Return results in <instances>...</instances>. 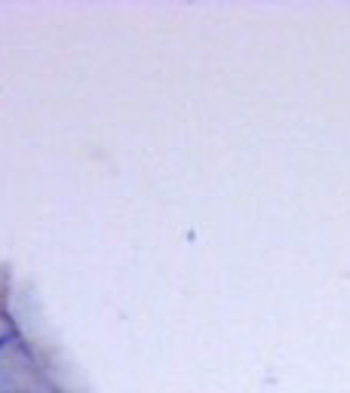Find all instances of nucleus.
I'll return each mask as SVG.
<instances>
[]
</instances>
